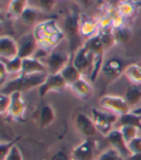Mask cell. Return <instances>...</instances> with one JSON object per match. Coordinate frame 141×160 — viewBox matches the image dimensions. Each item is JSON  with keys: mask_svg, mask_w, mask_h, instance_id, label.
Listing matches in <instances>:
<instances>
[{"mask_svg": "<svg viewBox=\"0 0 141 160\" xmlns=\"http://www.w3.org/2000/svg\"><path fill=\"white\" fill-rule=\"evenodd\" d=\"M33 35L36 39L39 49L48 55L55 49L66 38L63 28L59 26L55 19L43 20L35 25Z\"/></svg>", "mask_w": 141, "mask_h": 160, "instance_id": "cell-1", "label": "cell"}, {"mask_svg": "<svg viewBox=\"0 0 141 160\" xmlns=\"http://www.w3.org/2000/svg\"><path fill=\"white\" fill-rule=\"evenodd\" d=\"M49 73H36L29 75L19 74L18 77L7 80V81L0 87V94L12 95L16 92L26 93L35 88H40L45 81Z\"/></svg>", "mask_w": 141, "mask_h": 160, "instance_id": "cell-2", "label": "cell"}, {"mask_svg": "<svg viewBox=\"0 0 141 160\" xmlns=\"http://www.w3.org/2000/svg\"><path fill=\"white\" fill-rule=\"evenodd\" d=\"M83 44L91 51L93 56V72L90 76V80L94 82L97 80L102 71V65L104 63L103 58H104L105 48L102 41L100 40V38L98 37V35L86 40Z\"/></svg>", "mask_w": 141, "mask_h": 160, "instance_id": "cell-3", "label": "cell"}, {"mask_svg": "<svg viewBox=\"0 0 141 160\" xmlns=\"http://www.w3.org/2000/svg\"><path fill=\"white\" fill-rule=\"evenodd\" d=\"M100 105L109 113L118 116L119 118L132 112V107L128 105L125 98L113 95H105L100 98Z\"/></svg>", "mask_w": 141, "mask_h": 160, "instance_id": "cell-4", "label": "cell"}, {"mask_svg": "<svg viewBox=\"0 0 141 160\" xmlns=\"http://www.w3.org/2000/svg\"><path fill=\"white\" fill-rule=\"evenodd\" d=\"M72 62L82 76L90 78L93 72V56L84 44L80 45L74 52L72 55Z\"/></svg>", "mask_w": 141, "mask_h": 160, "instance_id": "cell-5", "label": "cell"}, {"mask_svg": "<svg viewBox=\"0 0 141 160\" xmlns=\"http://www.w3.org/2000/svg\"><path fill=\"white\" fill-rule=\"evenodd\" d=\"M91 119L95 124L97 131L107 137L112 130L114 123L119 121V117L112 113H105L97 108L91 110Z\"/></svg>", "mask_w": 141, "mask_h": 160, "instance_id": "cell-6", "label": "cell"}, {"mask_svg": "<svg viewBox=\"0 0 141 160\" xmlns=\"http://www.w3.org/2000/svg\"><path fill=\"white\" fill-rule=\"evenodd\" d=\"M57 48L45 56L44 64L46 66V68H48L49 74L60 73L66 65L72 59V55L67 52L58 50Z\"/></svg>", "mask_w": 141, "mask_h": 160, "instance_id": "cell-7", "label": "cell"}, {"mask_svg": "<svg viewBox=\"0 0 141 160\" xmlns=\"http://www.w3.org/2000/svg\"><path fill=\"white\" fill-rule=\"evenodd\" d=\"M10 97L11 101L7 112V116H9L14 121L21 122L23 120V116H24L26 110V103L24 98H23V94L20 92H16L10 95Z\"/></svg>", "mask_w": 141, "mask_h": 160, "instance_id": "cell-8", "label": "cell"}, {"mask_svg": "<svg viewBox=\"0 0 141 160\" xmlns=\"http://www.w3.org/2000/svg\"><path fill=\"white\" fill-rule=\"evenodd\" d=\"M18 57L21 59L29 58V57H34L36 52L39 50L38 42L35 39L33 33H27L21 36L18 40Z\"/></svg>", "mask_w": 141, "mask_h": 160, "instance_id": "cell-9", "label": "cell"}, {"mask_svg": "<svg viewBox=\"0 0 141 160\" xmlns=\"http://www.w3.org/2000/svg\"><path fill=\"white\" fill-rule=\"evenodd\" d=\"M69 87L60 73L49 74L44 83L39 88V96L44 98L48 94L52 92H61L65 88Z\"/></svg>", "mask_w": 141, "mask_h": 160, "instance_id": "cell-10", "label": "cell"}, {"mask_svg": "<svg viewBox=\"0 0 141 160\" xmlns=\"http://www.w3.org/2000/svg\"><path fill=\"white\" fill-rule=\"evenodd\" d=\"M124 65L121 60L117 58H110L107 61H104L101 73L111 81L118 79L122 73H124Z\"/></svg>", "mask_w": 141, "mask_h": 160, "instance_id": "cell-11", "label": "cell"}, {"mask_svg": "<svg viewBox=\"0 0 141 160\" xmlns=\"http://www.w3.org/2000/svg\"><path fill=\"white\" fill-rule=\"evenodd\" d=\"M80 18L81 17H79L76 13H70L64 19L63 30L66 37H69L70 42L77 41L78 38H81L79 34Z\"/></svg>", "mask_w": 141, "mask_h": 160, "instance_id": "cell-12", "label": "cell"}, {"mask_svg": "<svg viewBox=\"0 0 141 160\" xmlns=\"http://www.w3.org/2000/svg\"><path fill=\"white\" fill-rule=\"evenodd\" d=\"M18 56V45L11 36H2L0 38V59L11 60Z\"/></svg>", "mask_w": 141, "mask_h": 160, "instance_id": "cell-13", "label": "cell"}, {"mask_svg": "<svg viewBox=\"0 0 141 160\" xmlns=\"http://www.w3.org/2000/svg\"><path fill=\"white\" fill-rule=\"evenodd\" d=\"M75 125L77 131L84 137H86L87 139L95 136L96 133L98 132L92 119L83 113L76 114V116L75 118Z\"/></svg>", "mask_w": 141, "mask_h": 160, "instance_id": "cell-14", "label": "cell"}, {"mask_svg": "<svg viewBox=\"0 0 141 160\" xmlns=\"http://www.w3.org/2000/svg\"><path fill=\"white\" fill-rule=\"evenodd\" d=\"M48 72L45 64L37 57H29V58L22 59V68L21 72L19 74L29 75L36 73H44ZM49 73V72H48Z\"/></svg>", "mask_w": 141, "mask_h": 160, "instance_id": "cell-15", "label": "cell"}, {"mask_svg": "<svg viewBox=\"0 0 141 160\" xmlns=\"http://www.w3.org/2000/svg\"><path fill=\"white\" fill-rule=\"evenodd\" d=\"M107 138L108 143L111 145V148H115L116 151H118L123 155V157L125 159L132 154L130 150H128V143L124 139V137H123L119 128L113 129L107 136Z\"/></svg>", "mask_w": 141, "mask_h": 160, "instance_id": "cell-16", "label": "cell"}, {"mask_svg": "<svg viewBox=\"0 0 141 160\" xmlns=\"http://www.w3.org/2000/svg\"><path fill=\"white\" fill-rule=\"evenodd\" d=\"M94 145L89 140L86 139L83 142L78 144L70 153L72 160H93L94 158Z\"/></svg>", "mask_w": 141, "mask_h": 160, "instance_id": "cell-17", "label": "cell"}, {"mask_svg": "<svg viewBox=\"0 0 141 160\" xmlns=\"http://www.w3.org/2000/svg\"><path fill=\"white\" fill-rule=\"evenodd\" d=\"M72 92L81 99H89L94 94V89L91 83L85 77H81L76 82L70 86Z\"/></svg>", "mask_w": 141, "mask_h": 160, "instance_id": "cell-18", "label": "cell"}, {"mask_svg": "<svg viewBox=\"0 0 141 160\" xmlns=\"http://www.w3.org/2000/svg\"><path fill=\"white\" fill-rule=\"evenodd\" d=\"M55 118H56L55 110L51 104L45 103L41 107L39 111V115H38V121H39L40 127L42 128H49L50 124L53 123V122L55 121Z\"/></svg>", "mask_w": 141, "mask_h": 160, "instance_id": "cell-19", "label": "cell"}, {"mask_svg": "<svg viewBox=\"0 0 141 160\" xmlns=\"http://www.w3.org/2000/svg\"><path fill=\"white\" fill-rule=\"evenodd\" d=\"M99 31V24L97 20L90 18H80L79 34L81 38H84L85 41L96 36Z\"/></svg>", "mask_w": 141, "mask_h": 160, "instance_id": "cell-20", "label": "cell"}, {"mask_svg": "<svg viewBox=\"0 0 141 160\" xmlns=\"http://www.w3.org/2000/svg\"><path fill=\"white\" fill-rule=\"evenodd\" d=\"M60 74L62 75V77L64 78V80L66 81L67 85L70 87L72 84H74L75 82H76L77 80H79L82 76V74L76 70V68L74 66L72 59L66 65V67L61 71Z\"/></svg>", "mask_w": 141, "mask_h": 160, "instance_id": "cell-21", "label": "cell"}, {"mask_svg": "<svg viewBox=\"0 0 141 160\" xmlns=\"http://www.w3.org/2000/svg\"><path fill=\"white\" fill-rule=\"evenodd\" d=\"M125 76L133 85H141V66L138 64H131L125 68Z\"/></svg>", "mask_w": 141, "mask_h": 160, "instance_id": "cell-22", "label": "cell"}, {"mask_svg": "<svg viewBox=\"0 0 141 160\" xmlns=\"http://www.w3.org/2000/svg\"><path fill=\"white\" fill-rule=\"evenodd\" d=\"M115 10L117 14L123 17L124 18H127L133 16L136 10V4L133 2L132 0H120Z\"/></svg>", "mask_w": 141, "mask_h": 160, "instance_id": "cell-23", "label": "cell"}, {"mask_svg": "<svg viewBox=\"0 0 141 160\" xmlns=\"http://www.w3.org/2000/svg\"><path fill=\"white\" fill-rule=\"evenodd\" d=\"M98 37L103 43L105 50L111 48L113 45L116 44L114 39V33L112 27H105V28H99L98 31Z\"/></svg>", "mask_w": 141, "mask_h": 160, "instance_id": "cell-24", "label": "cell"}, {"mask_svg": "<svg viewBox=\"0 0 141 160\" xmlns=\"http://www.w3.org/2000/svg\"><path fill=\"white\" fill-rule=\"evenodd\" d=\"M125 98L133 109V107L137 106L141 101V88L136 85H131L127 89Z\"/></svg>", "mask_w": 141, "mask_h": 160, "instance_id": "cell-25", "label": "cell"}, {"mask_svg": "<svg viewBox=\"0 0 141 160\" xmlns=\"http://www.w3.org/2000/svg\"><path fill=\"white\" fill-rule=\"evenodd\" d=\"M27 6H28V0H11L8 5L7 13L11 18H19L22 11Z\"/></svg>", "mask_w": 141, "mask_h": 160, "instance_id": "cell-26", "label": "cell"}, {"mask_svg": "<svg viewBox=\"0 0 141 160\" xmlns=\"http://www.w3.org/2000/svg\"><path fill=\"white\" fill-rule=\"evenodd\" d=\"M39 18V11L37 8L27 6L24 10L22 11V13L19 16V18L21 19L22 23L25 25H32L38 20Z\"/></svg>", "mask_w": 141, "mask_h": 160, "instance_id": "cell-27", "label": "cell"}, {"mask_svg": "<svg viewBox=\"0 0 141 160\" xmlns=\"http://www.w3.org/2000/svg\"><path fill=\"white\" fill-rule=\"evenodd\" d=\"M113 33H114V39H115L116 44L127 43L131 40L132 35H133V32H132L131 28L127 25H124L120 28H117V29H113Z\"/></svg>", "mask_w": 141, "mask_h": 160, "instance_id": "cell-28", "label": "cell"}, {"mask_svg": "<svg viewBox=\"0 0 141 160\" xmlns=\"http://www.w3.org/2000/svg\"><path fill=\"white\" fill-rule=\"evenodd\" d=\"M1 62L8 72L9 74H13V73H20L21 72V68H22V59L20 57H16L14 59L11 60H5V59H0Z\"/></svg>", "mask_w": 141, "mask_h": 160, "instance_id": "cell-29", "label": "cell"}, {"mask_svg": "<svg viewBox=\"0 0 141 160\" xmlns=\"http://www.w3.org/2000/svg\"><path fill=\"white\" fill-rule=\"evenodd\" d=\"M119 122L121 125L128 124V125H133V127L137 128L141 131V117L137 116L133 112L127 114L125 116H122L119 118Z\"/></svg>", "mask_w": 141, "mask_h": 160, "instance_id": "cell-30", "label": "cell"}, {"mask_svg": "<svg viewBox=\"0 0 141 160\" xmlns=\"http://www.w3.org/2000/svg\"><path fill=\"white\" fill-rule=\"evenodd\" d=\"M119 129L127 143H128L133 139H134L136 136H138L139 129L135 127H133V125H128V124L120 125Z\"/></svg>", "mask_w": 141, "mask_h": 160, "instance_id": "cell-31", "label": "cell"}, {"mask_svg": "<svg viewBox=\"0 0 141 160\" xmlns=\"http://www.w3.org/2000/svg\"><path fill=\"white\" fill-rule=\"evenodd\" d=\"M98 160H125V158L115 148H109L99 155Z\"/></svg>", "mask_w": 141, "mask_h": 160, "instance_id": "cell-32", "label": "cell"}, {"mask_svg": "<svg viewBox=\"0 0 141 160\" xmlns=\"http://www.w3.org/2000/svg\"><path fill=\"white\" fill-rule=\"evenodd\" d=\"M128 148L131 153H141V137L136 136L134 139L128 143Z\"/></svg>", "mask_w": 141, "mask_h": 160, "instance_id": "cell-33", "label": "cell"}, {"mask_svg": "<svg viewBox=\"0 0 141 160\" xmlns=\"http://www.w3.org/2000/svg\"><path fill=\"white\" fill-rule=\"evenodd\" d=\"M3 160H23L22 153L19 150V148L17 146V144L11 148V151L8 152V154Z\"/></svg>", "mask_w": 141, "mask_h": 160, "instance_id": "cell-34", "label": "cell"}, {"mask_svg": "<svg viewBox=\"0 0 141 160\" xmlns=\"http://www.w3.org/2000/svg\"><path fill=\"white\" fill-rule=\"evenodd\" d=\"M18 139L19 138H17L16 140H13L11 142H7V143H2L1 145H0V158H1V160H3L6 157L8 152L11 151V148L17 144Z\"/></svg>", "mask_w": 141, "mask_h": 160, "instance_id": "cell-35", "label": "cell"}, {"mask_svg": "<svg viewBox=\"0 0 141 160\" xmlns=\"http://www.w3.org/2000/svg\"><path fill=\"white\" fill-rule=\"evenodd\" d=\"M10 101H11L10 95L0 94V113H1V115L7 114L10 106Z\"/></svg>", "mask_w": 141, "mask_h": 160, "instance_id": "cell-36", "label": "cell"}, {"mask_svg": "<svg viewBox=\"0 0 141 160\" xmlns=\"http://www.w3.org/2000/svg\"><path fill=\"white\" fill-rule=\"evenodd\" d=\"M56 0H38L39 9L44 12H50L55 7Z\"/></svg>", "mask_w": 141, "mask_h": 160, "instance_id": "cell-37", "label": "cell"}, {"mask_svg": "<svg viewBox=\"0 0 141 160\" xmlns=\"http://www.w3.org/2000/svg\"><path fill=\"white\" fill-rule=\"evenodd\" d=\"M8 72L6 70L5 66L0 62V84L3 85L6 81H7V78H8Z\"/></svg>", "mask_w": 141, "mask_h": 160, "instance_id": "cell-38", "label": "cell"}, {"mask_svg": "<svg viewBox=\"0 0 141 160\" xmlns=\"http://www.w3.org/2000/svg\"><path fill=\"white\" fill-rule=\"evenodd\" d=\"M50 160H72V159H70L69 155L66 152L60 151L53 153L50 157Z\"/></svg>", "mask_w": 141, "mask_h": 160, "instance_id": "cell-39", "label": "cell"}, {"mask_svg": "<svg viewBox=\"0 0 141 160\" xmlns=\"http://www.w3.org/2000/svg\"><path fill=\"white\" fill-rule=\"evenodd\" d=\"M125 160H141V153H133Z\"/></svg>", "mask_w": 141, "mask_h": 160, "instance_id": "cell-40", "label": "cell"}, {"mask_svg": "<svg viewBox=\"0 0 141 160\" xmlns=\"http://www.w3.org/2000/svg\"><path fill=\"white\" fill-rule=\"evenodd\" d=\"M76 3H78L79 5L83 6V7H88L91 4V0H76Z\"/></svg>", "mask_w": 141, "mask_h": 160, "instance_id": "cell-41", "label": "cell"}, {"mask_svg": "<svg viewBox=\"0 0 141 160\" xmlns=\"http://www.w3.org/2000/svg\"><path fill=\"white\" fill-rule=\"evenodd\" d=\"M132 112H133V114H135V115L141 117V106H137V107L133 108V109L132 110Z\"/></svg>", "mask_w": 141, "mask_h": 160, "instance_id": "cell-42", "label": "cell"}]
</instances>
